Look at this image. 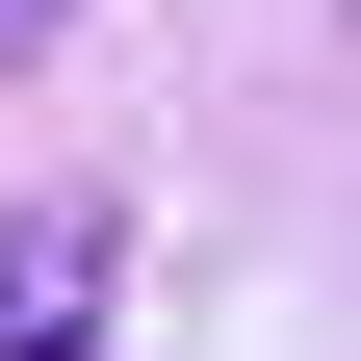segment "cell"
Segmentation results:
<instances>
[{"instance_id": "6da1fadb", "label": "cell", "mask_w": 361, "mask_h": 361, "mask_svg": "<svg viewBox=\"0 0 361 361\" xmlns=\"http://www.w3.org/2000/svg\"><path fill=\"white\" fill-rule=\"evenodd\" d=\"M0 361H104V207H26L0 233Z\"/></svg>"}, {"instance_id": "7a4b0ae2", "label": "cell", "mask_w": 361, "mask_h": 361, "mask_svg": "<svg viewBox=\"0 0 361 361\" xmlns=\"http://www.w3.org/2000/svg\"><path fill=\"white\" fill-rule=\"evenodd\" d=\"M26 26H52V0H0V52H26Z\"/></svg>"}]
</instances>
